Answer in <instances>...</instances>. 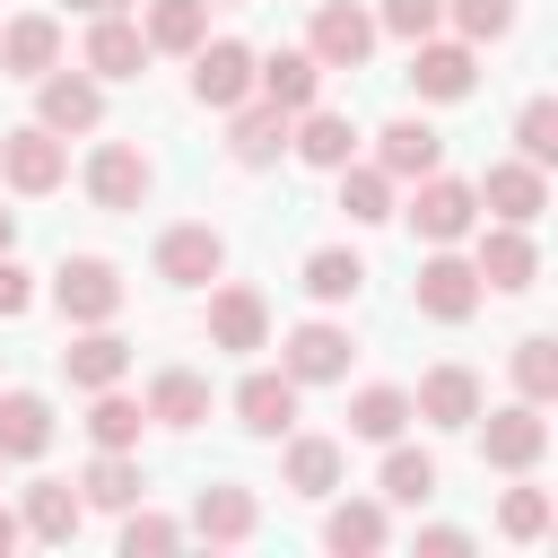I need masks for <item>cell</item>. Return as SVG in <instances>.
<instances>
[{"mask_svg": "<svg viewBox=\"0 0 558 558\" xmlns=\"http://www.w3.org/2000/svg\"><path fill=\"white\" fill-rule=\"evenodd\" d=\"M52 305H61L70 323H113V314H122V270L96 262V253H78V262L52 270Z\"/></svg>", "mask_w": 558, "mask_h": 558, "instance_id": "cell-1", "label": "cell"}, {"mask_svg": "<svg viewBox=\"0 0 558 558\" xmlns=\"http://www.w3.org/2000/svg\"><path fill=\"white\" fill-rule=\"evenodd\" d=\"M480 453H488L497 471H532V462L549 453L541 401H506V410H488V427H480Z\"/></svg>", "mask_w": 558, "mask_h": 558, "instance_id": "cell-2", "label": "cell"}, {"mask_svg": "<svg viewBox=\"0 0 558 558\" xmlns=\"http://www.w3.org/2000/svg\"><path fill=\"white\" fill-rule=\"evenodd\" d=\"M192 96L201 105H218V113H235L244 96H253V52L244 44H192Z\"/></svg>", "mask_w": 558, "mask_h": 558, "instance_id": "cell-3", "label": "cell"}, {"mask_svg": "<svg viewBox=\"0 0 558 558\" xmlns=\"http://www.w3.org/2000/svg\"><path fill=\"white\" fill-rule=\"evenodd\" d=\"M471 218H480V192H471V183H453V174H418L410 227H418L427 244H453V235H471Z\"/></svg>", "mask_w": 558, "mask_h": 558, "instance_id": "cell-4", "label": "cell"}, {"mask_svg": "<svg viewBox=\"0 0 558 558\" xmlns=\"http://www.w3.org/2000/svg\"><path fill=\"white\" fill-rule=\"evenodd\" d=\"M480 270L462 262V253H436V262H418V314H436V323H471L480 314Z\"/></svg>", "mask_w": 558, "mask_h": 558, "instance_id": "cell-5", "label": "cell"}, {"mask_svg": "<svg viewBox=\"0 0 558 558\" xmlns=\"http://www.w3.org/2000/svg\"><path fill=\"white\" fill-rule=\"evenodd\" d=\"M323 70H357L366 52H375V17L366 9H349V0H323L314 9V44H305Z\"/></svg>", "mask_w": 558, "mask_h": 558, "instance_id": "cell-6", "label": "cell"}, {"mask_svg": "<svg viewBox=\"0 0 558 558\" xmlns=\"http://www.w3.org/2000/svg\"><path fill=\"white\" fill-rule=\"evenodd\" d=\"M87 192H96V209H140L148 201V157L131 140H105L87 157Z\"/></svg>", "mask_w": 558, "mask_h": 558, "instance_id": "cell-7", "label": "cell"}, {"mask_svg": "<svg viewBox=\"0 0 558 558\" xmlns=\"http://www.w3.org/2000/svg\"><path fill=\"white\" fill-rule=\"evenodd\" d=\"M218 262H227L218 227H166L157 235V279H174V288H209Z\"/></svg>", "mask_w": 558, "mask_h": 558, "instance_id": "cell-8", "label": "cell"}, {"mask_svg": "<svg viewBox=\"0 0 558 558\" xmlns=\"http://www.w3.org/2000/svg\"><path fill=\"white\" fill-rule=\"evenodd\" d=\"M61 166H70V157H61V131H44V122L0 140V174H9L17 192H52V183H61Z\"/></svg>", "mask_w": 558, "mask_h": 558, "instance_id": "cell-9", "label": "cell"}, {"mask_svg": "<svg viewBox=\"0 0 558 558\" xmlns=\"http://www.w3.org/2000/svg\"><path fill=\"white\" fill-rule=\"evenodd\" d=\"M471 192H480V201H488L506 227H532V218L549 209V183H541V166H523V157H514V166H488Z\"/></svg>", "mask_w": 558, "mask_h": 558, "instance_id": "cell-10", "label": "cell"}, {"mask_svg": "<svg viewBox=\"0 0 558 558\" xmlns=\"http://www.w3.org/2000/svg\"><path fill=\"white\" fill-rule=\"evenodd\" d=\"M471 270H480V288H506V296H514V288H532V270H541V253H532V235H523V227H506V218H497V227L480 235V253H471Z\"/></svg>", "mask_w": 558, "mask_h": 558, "instance_id": "cell-11", "label": "cell"}, {"mask_svg": "<svg viewBox=\"0 0 558 558\" xmlns=\"http://www.w3.org/2000/svg\"><path fill=\"white\" fill-rule=\"evenodd\" d=\"M279 366L296 384H331V375H349V331L340 323H296L288 349H279Z\"/></svg>", "mask_w": 558, "mask_h": 558, "instance_id": "cell-12", "label": "cell"}, {"mask_svg": "<svg viewBox=\"0 0 558 558\" xmlns=\"http://www.w3.org/2000/svg\"><path fill=\"white\" fill-rule=\"evenodd\" d=\"M471 78H480V70H471V44H427V35L410 44V87H418V96L453 105V96H471Z\"/></svg>", "mask_w": 558, "mask_h": 558, "instance_id": "cell-13", "label": "cell"}, {"mask_svg": "<svg viewBox=\"0 0 558 558\" xmlns=\"http://www.w3.org/2000/svg\"><path fill=\"white\" fill-rule=\"evenodd\" d=\"M35 113H44V131H96L105 96H96V78H87V70H44Z\"/></svg>", "mask_w": 558, "mask_h": 558, "instance_id": "cell-14", "label": "cell"}, {"mask_svg": "<svg viewBox=\"0 0 558 558\" xmlns=\"http://www.w3.org/2000/svg\"><path fill=\"white\" fill-rule=\"evenodd\" d=\"M235 418H244L253 436H288V418H296V375H288V366H279V375H270V366L244 375V384H235Z\"/></svg>", "mask_w": 558, "mask_h": 558, "instance_id": "cell-15", "label": "cell"}, {"mask_svg": "<svg viewBox=\"0 0 558 558\" xmlns=\"http://www.w3.org/2000/svg\"><path fill=\"white\" fill-rule=\"evenodd\" d=\"M140 61H148V35H140L122 9L87 26V78H140Z\"/></svg>", "mask_w": 558, "mask_h": 558, "instance_id": "cell-16", "label": "cell"}, {"mask_svg": "<svg viewBox=\"0 0 558 558\" xmlns=\"http://www.w3.org/2000/svg\"><path fill=\"white\" fill-rule=\"evenodd\" d=\"M253 87H262V105L305 113L314 87H323V61H314V52H270V61H253Z\"/></svg>", "mask_w": 558, "mask_h": 558, "instance_id": "cell-17", "label": "cell"}, {"mask_svg": "<svg viewBox=\"0 0 558 558\" xmlns=\"http://www.w3.org/2000/svg\"><path fill=\"white\" fill-rule=\"evenodd\" d=\"M122 366H131V349H122L105 323H87V331L61 349V375H70L78 392H105V384H122Z\"/></svg>", "mask_w": 558, "mask_h": 558, "instance_id": "cell-18", "label": "cell"}, {"mask_svg": "<svg viewBox=\"0 0 558 558\" xmlns=\"http://www.w3.org/2000/svg\"><path fill=\"white\" fill-rule=\"evenodd\" d=\"M410 410H418L427 427H471V418H480V375H471V366H436Z\"/></svg>", "mask_w": 558, "mask_h": 558, "instance_id": "cell-19", "label": "cell"}, {"mask_svg": "<svg viewBox=\"0 0 558 558\" xmlns=\"http://www.w3.org/2000/svg\"><path fill=\"white\" fill-rule=\"evenodd\" d=\"M288 148H296L305 166H323V174H340V166L357 157V131H349V113H323V105H305V122L288 131Z\"/></svg>", "mask_w": 558, "mask_h": 558, "instance_id": "cell-20", "label": "cell"}, {"mask_svg": "<svg viewBox=\"0 0 558 558\" xmlns=\"http://www.w3.org/2000/svg\"><path fill=\"white\" fill-rule=\"evenodd\" d=\"M436 157H445V140H436L427 122H384V140H375V166H384L392 183H418V174H436Z\"/></svg>", "mask_w": 558, "mask_h": 558, "instance_id": "cell-21", "label": "cell"}, {"mask_svg": "<svg viewBox=\"0 0 558 558\" xmlns=\"http://www.w3.org/2000/svg\"><path fill=\"white\" fill-rule=\"evenodd\" d=\"M209 340H218V349H262V340H270V305H262L253 288H218V296H209Z\"/></svg>", "mask_w": 558, "mask_h": 558, "instance_id": "cell-22", "label": "cell"}, {"mask_svg": "<svg viewBox=\"0 0 558 558\" xmlns=\"http://www.w3.org/2000/svg\"><path fill=\"white\" fill-rule=\"evenodd\" d=\"M52 61H61V26L52 17H9L0 26V70L9 78H44Z\"/></svg>", "mask_w": 558, "mask_h": 558, "instance_id": "cell-23", "label": "cell"}, {"mask_svg": "<svg viewBox=\"0 0 558 558\" xmlns=\"http://www.w3.org/2000/svg\"><path fill=\"white\" fill-rule=\"evenodd\" d=\"M44 445H52L44 392H0V462H35Z\"/></svg>", "mask_w": 558, "mask_h": 558, "instance_id": "cell-24", "label": "cell"}, {"mask_svg": "<svg viewBox=\"0 0 558 558\" xmlns=\"http://www.w3.org/2000/svg\"><path fill=\"white\" fill-rule=\"evenodd\" d=\"M148 418H157V427H201V418H209V384H201L192 366H166V375L148 384Z\"/></svg>", "mask_w": 558, "mask_h": 558, "instance_id": "cell-25", "label": "cell"}, {"mask_svg": "<svg viewBox=\"0 0 558 558\" xmlns=\"http://www.w3.org/2000/svg\"><path fill=\"white\" fill-rule=\"evenodd\" d=\"M288 148V113L279 105H235V140H227V157L235 166H270Z\"/></svg>", "mask_w": 558, "mask_h": 558, "instance_id": "cell-26", "label": "cell"}, {"mask_svg": "<svg viewBox=\"0 0 558 558\" xmlns=\"http://www.w3.org/2000/svg\"><path fill=\"white\" fill-rule=\"evenodd\" d=\"M78 514H87V497H70V480H35L17 523H26L35 541H70V532H78Z\"/></svg>", "mask_w": 558, "mask_h": 558, "instance_id": "cell-27", "label": "cell"}, {"mask_svg": "<svg viewBox=\"0 0 558 558\" xmlns=\"http://www.w3.org/2000/svg\"><path fill=\"white\" fill-rule=\"evenodd\" d=\"M148 52H192L209 35V0H148Z\"/></svg>", "mask_w": 558, "mask_h": 558, "instance_id": "cell-28", "label": "cell"}, {"mask_svg": "<svg viewBox=\"0 0 558 558\" xmlns=\"http://www.w3.org/2000/svg\"><path fill=\"white\" fill-rule=\"evenodd\" d=\"M410 427V392H392V384H366L357 401H349V436H366V445H392Z\"/></svg>", "mask_w": 558, "mask_h": 558, "instance_id": "cell-29", "label": "cell"}, {"mask_svg": "<svg viewBox=\"0 0 558 558\" xmlns=\"http://www.w3.org/2000/svg\"><path fill=\"white\" fill-rule=\"evenodd\" d=\"M288 488L296 497H331L340 488V445L331 436H296L288 445Z\"/></svg>", "mask_w": 558, "mask_h": 558, "instance_id": "cell-30", "label": "cell"}, {"mask_svg": "<svg viewBox=\"0 0 558 558\" xmlns=\"http://www.w3.org/2000/svg\"><path fill=\"white\" fill-rule=\"evenodd\" d=\"M192 532H201V541H253V497H244V488H201Z\"/></svg>", "mask_w": 558, "mask_h": 558, "instance_id": "cell-31", "label": "cell"}, {"mask_svg": "<svg viewBox=\"0 0 558 558\" xmlns=\"http://www.w3.org/2000/svg\"><path fill=\"white\" fill-rule=\"evenodd\" d=\"M340 209H349L357 227L392 218V174H384V166H340Z\"/></svg>", "mask_w": 558, "mask_h": 558, "instance_id": "cell-32", "label": "cell"}, {"mask_svg": "<svg viewBox=\"0 0 558 558\" xmlns=\"http://www.w3.org/2000/svg\"><path fill=\"white\" fill-rule=\"evenodd\" d=\"M357 288H366V262H357V253H340V244H331V253H314V262H305V296L349 305Z\"/></svg>", "mask_w": 558, "mask_h": 558, "instance_id": "cell-33", "label": "cell"}, {"mask_svg": "<svg viewBox=\"0 0 558 558\" xmlns=\"http://www.w3.org/2000/svg\"><path fill=\"white\" fill-rule=\"evenodd\" d=\"M78 488H87V506H113V514H122V506H131V497H140V462H131V453H113V445H105V453H96V462H87V480H78Z\"/></svg>", "mask_w": 558, "mask_h": 558, "instance_id": "cell-34", "label": "cell"}, {"mask_svg": "<svg viewBox=\"0 0 558 558\" xmlns=\"http://www.w3.org/2000/svg\"><path fill=\"white\" fill-rule=\"evenodd\" d=\"M140 418H148V410H140V401H122V392L105 384V392H96V410H87V436H96V445H113V453H131V445H140Z\"/></svg>", "mask_w": 558, "mask_h": 558, "instance_id": "cell-35", "label": "cell"}, {"mask_svg": "<svg viewBox=\"0 0 558 558\" xmlns=\"http://www.w3.org/2000/svg\"><path fill=\"white\" fill-rule=\"evenodd\" d=\"M384 497H392V506H427V497H436V462L410 453V445H392V453H384Z\"/></svg>", "mask_w": 558, "mask_h": 558, "instance_id": "cell-36", "label": "cell"}, {"mask_svg": "<svg viewBox=\"0 0 558 558\" xmlns=\"http://www.w3.org/2000/svg\"><path fill=\"white\" fill-rule=\"evenodd\" d=\"M323 541L349 558V549H384V506H366V497H349V506H331V523H323Z\"/></svg>", "mask_w": 558, "mask_h": 558, "instance_id": "cell-37", "label": "cell"}, {"mask_svg": "<svg viewBox=\"0 0 558 558\" xmlns=\"http://www.w3.org/2000/svg\"><path fill=\"white\" fill-rule=\"evenodd\" d=\"M514 140H523V166H549V157H558V105L532 96V105L514 113Z\"/></svg>", "mask_w": 558, "mask_h": 558, "instance_id": "cell-38", "label": "cell"}, {"mask_svg": "<svg viewBox=\"0 0 558 558\" xmlns=\"http://www.w3.org/2000/svg\"><path fill=\"white\" fill-rule=\"evenodd\" d=\"M514 384H523V401H549L558 392V349L532 331V340H514Z\"/></svg>", "mask_w": 558, "mask_h": 558, "instance_id": "cell-39", "label": "cell"}, {"mask_svg": "<svg viewBox=\"0 0 558 558\" xmlns=\"http://www.w3.org/2000/svg\"><path fill=\"white\" fill-rule=\"evenodd\" d=\"M497 523H506V541H541V532H549V497H541V488H506Z\"/></svg>", "mask_w": 558, "mask_h": 558, "instance_id": "cell-40", "label": "cell"}, {"mask_svg": "<svg viewBox=\"0 0 558 558\" xmlns=\"http://www.w3.org/2000/svg\"><path fill=\"white\" fill-rule=\"evenodd\" d=\"M436 17H445V0H384V9H375V26H384V35H401V44L436 35Z\"/></svg>", "mask_w": 558, "mask_h": 558, "instance_id": "cell-41", "label": "cell"}, {"mask_svg": "<svg viewBox=\"0 0 558 558\" xmlns=\"http://www.w3.org/2000/svg\"><path fill=\"white\" fill-rule=\"evenodd\" d=\"M453 9V26L471 35V44H497L506 26H514V0H445Z\"/></svg>", "mask_w": 558, "mask_h": 558, "instance_id": "cell-42", "label": "cell"}, {"mask_svg": "<svg viewBox=\"0 0 558 558\" xmlns=\"http://www.w3.org/2000/svg\"><path fill=\"white\" fill-rule=\"evenodd\" d=\"M174 541H183V532H174L166 514H131V523H122V549H131V558H140V549H174Z\"/></svg>", "mask_w": 558, "mask_h": 558, "instance_id": "cell-43", "label": "cell"}, {"mask_svg": "<svg viewBox=\"0 0 558 558\" xmlns=\"http://www.w3.org/2000/svg\"><path fill=\"white\" fill-rule=\"evenodd\" d=\"M35 305V270H17L9 253H0V314H26Z\"/></svg>", "mask_w": 558, "mask_h": 558, "instance_id": "cell-44", "label": "cell"}, {"mask_svg": "<svg viewBox=\"0 0 558 558\" xmlns=\"http://www.w3.org/2000/svg\"><path fill=\"white\" fill-rule=\"evenodd\" d=\"M418 549H427V558H462V549H471V532H453V523H436V532H418Z\"/></svg>", "mask_w": 558, "mask_h": 558, "instance_id": "cell-45", "label": "cell"}, {"mask_svg": "<svg viewBox=\"0 0 558 558\" xmlns=\"http://www.w3.org/2000/svg\"><path fill=\"white\" fill-rule=\"evenodd\" d=\"M17 532H26V523H17V514H9V506H0V558H9V549H17Z\"/></svg>", "mask_w": 558, "mask_h": 558, "instance_id": "cell-46", "label": "cell"}, {"mask_svg": "<svg viewBox=\"0 0 558 558\" xmlns=\"http://www.w3.org/2000/svg\"><path fill=\"white\" fill-rule=\"evenodd\" d=\"M70 9H87V17H113V9H122V0H70Z\"/></svg>", "mask_w": 558, "mask_h": 558, "instance_id": "cell-47", "label": "cell"}, {"mask_svg": "<svg viewBox=\"0 0 558 558\" xmlns=\"http://www.w3.org/2000/svg\"><path fill=\"white\" fill-rule=\"evenodd\" d=\"M9 235H17V218H9V209H0V253H9Z\"/></svg>", "mask_w": 558, "mask_h": 558, "instance_id": "cell-48", "label": "cell"}]
</instances>
